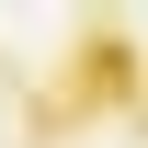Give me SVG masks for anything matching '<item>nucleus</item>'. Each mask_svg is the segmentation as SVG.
I'll return each instance as SVG.
<instances>
[{
  "instance_id": "f257e3e1",
  "label": "nucleus",
  "mask_w": 148,
  "mask_h": 148,
  "mask_svg": "<svg viewBox=\"0 0 148 148\" xmlns=\"http://www.w3.org/2000/svg\"><path fill=\"white\" fill-rule=\"evenodd\" d=\"M125 69H137V57L114 46V34H91V46L69 57V80H57V91H46V114H103L114 91H125Z\"/></svg>"
}]
</instances>
